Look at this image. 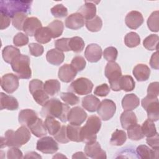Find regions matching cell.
Returning <instances> with one entry per match:
<instances>
[{"label": "cell", "mask_w": 159, "mask_h": 159, "mask_svg": "<svg viewBox=\"0 0 159 159\" xmlns=\"http://www.w3.org/2000/svg\"><path fill=\"white\" fill-rule=\"evenodd\" d=\"M31 137L29 129L25 126L19 127L17 130H8L4 134V137H1V148L5 147H20L29 142Z\"/></svg>", "instance_id": "cell-1"}, {"label": "cell", "mask_w": 159, "mask_h": 159, "mask_svg": "<svg viewBox=\"0 0 159 159\" xmlns=\"http://www.w3.org/2000/svg\"><path fill=\"white\" fill-rule=\"evenodd\" d=\"M70 107L61 102L57 98L49 99L42 107L40 115L42 117H52L60 119L62 122H66Z\"/></svg>", "instance_id": "cell-2"}, {"label": "cell", "mask_w": 159, "mask_h": 159, "mask_svg": "<svg viewBox=\"0 0 159 159\" xmlns=\"http://www.w3.org/2000/svg\"><path fill=\"white\" fill-rule=\"evenodd\" d=\"M32 1H17L10 0L0 1V11L1 14L6 15L10 18L18 12H30Z\"/></svg>", "instance_id": "cell-3"}, {"label": "cell", "mask_w": 159, "mask_h": 159, "mask_svg": "<svg viewBox=\"0 0 159 159\" xmlns=\"http://www.w3.org/2000/svg\"><path fill=\"white\" fill-rule=\"evenodd\" d=\"M101 127V120L96 116H91L87 119L86 124L81 129V142L86 144L95 142L97 139L96 134Z\"/></svg>", "instance_id": "cell-4"}, {"label": "cell", "mask_w": 159, "mask_h": 159, "mask_svg": "<svg viewBox=\"0 0 159 159\" xmlns=\"http://www.w3.org/2000/svg\"><path fill=\"white\" fill-rule=\"evenodd\" d=\"M12 69L20 79H29L32 76L30 68V58L25 55L20 54L11 63Z\"/></svg>", "instance_id": "cell-5"}, {"label": "cell", "mask_w": 159, "mask_h": 159, "mask_svg": "<svg viewBox=\"0 0 159 159\" xmlns=\"http://www.w3.org/2000/svg\"><path fill=\"white\" fill-rule=\"evenodd\" d=\"M105 76L109 80L111 88L114 91H120L119 80L122 76L120 66L115 61H109L105 67Z\"/></svg>", "instance_id": "cell-6"}, {"label": "cell", "mask_w": 159, "mask_h": 159, "mask_svg": "<svg viewBox=\"0 0 159 159\" xmlns=\"http://www.w3.org/2000/svg\"><path fill=\"white\" fill-rule=\"evenodd\" d=\"M29 88L34 100L39 105L43 106L49 100L48 95L43 89V83L42 81L38 79L31 80Z\"/></svg>", "instance_id": "cell-7"}, {"label": "cell", "mask_w": 159, "mask_h": 159, "mask_svg": "<svg viewBox=\"0 0 159 159\" xmlns=\"http://www.w3.org/2000/svg\"><path fill=\"white\" fill-rule=\"evenodd\" d=\"M93 84L91 80L86 78L81 77L73 81L68 86L69 92L79 95H86L91 93Z\"/></svg>", "instance_id": "cell-8"}, {"label": "cell", "mask_w": 159, "mask_h": 159, "mask_svg": "<svg viewBox=\"0 0 159 159\" xmlns=\"http://www.w3.org/2000/svg\"><path fill=\"white\" fill-rule=\"evenodd\" d=\"M142 106L147 111L148 119L153 122L159 119V102L157 98L147 95L142 100Z\"/></svg>", "instance_id": "cell-9"}, {"label": "cell", "mask_w": 159, "mask_h": 159, "mask_svg": "<svg viewBox=\"0 0 159 159\" xmlns=\"http://www.w3.org/2000/svg\"><path fill=\"white\" fill-rule=\"evenodd\" d=\"M116 106L115 102L108 99L102 100L97 109L98 115L104 121L111 119L116 113Z\"/></svg>", "instance_id": "cell-10"}, {"label": "cell", "mask_w": 159, "mask_h": 159, "mask_svg": "<svg viewBox=\"0 0 159 159\" xmlns=\"http://www.w3.org/2000/svg\"><path fill=\"white\" fill-rule=\"evenodd\" d=\"M36 148L45 154H53L58 150V145L52 137L46 136L37 141Z\"/></svg>", "instance_id": "cell-11"}, {"label": "cell", "mask_w": 159, "mask_h": 159, "mask_svg": "<svg viewBox=\"0 0 159 159\" xmlns=\"http://www.w3.org/2000/svg\"><path fill=\"white\" fill-rule=\"evenodd\" d=\"M18 77L12 73H7L1 77V86L5 92L9 94L13 93L19 87Z\"/></svg>", "instance_id": "cell-12"}, {"label": "cell", "mask_w": 159, "mask_h": 159, "mask_svg": "<svg viewBox=\"0 0 159 159\" xmlns=\"http://www.w3.org/2000/svg\"><path fill=\"white\" fill-rule=\"evenodd\" d=\"M87 118V113L79 106L70 109L68 114V120L70 124L81 125Z\"/></svg>", "instance_id": "cell-13"}, {"label": "cell", "mask_w": 159, "mask_h": 159, "mask_svg": "<svg viewBox=\"0 0 159 159\" xmlns=\"http://www.w3.org/2000/svg\"><path fill=\"white\" fill-rule=\"evenodd\" d=\"M84 153L88 157L94 159L106 158V153L101 148L99 142H95L93 143L86 144L84 148Z\"/></svg>", "instance_id": "cell-14"}, {"label": "cell", "mask_w": 159, "mask_h": 159, "mask_svg": "<svg viewBox=\"0 0 159 159\" xmlns=\"http://www.w3.org/2000/svg\"><path fill=\"white\" fill-rule=\"evenodd\" d=\"M102 48L96 43L88 45L84 51V56L88 61L91 63H96L101 60L102 57Z\"/></svg>", "instance_id": "cell-15"}, {"label": "cell", "mask_w": 159, "mask_h": 159, "mask_svg": "<svg viewBox=\"0 0 159 159\" xmlns=\"http://www.w3.org/2000/svg\"><path fill=\"white\" fill-rule=\"evenodd\" d=\"M125 22L127 26L131 29H138L143 22L142 14L137 11H132L129 12L125 18Z\"/></svg>", "instance_id": "cell-16"}, {"label": "cell", "mask_w": 159, "mask_h": 159, "mask_svg": "<svg viewBox=\"0 0 159 159\" xmlns=\"http://www.w3.org/2000/svg\"><path fill=\"white\" fill-rule=\"evenodd\" d=\"M38 118L37 113L29 109H23L19 112L18 119L19 122L24 126L27 127V128L30 125L34 123Z\"/></svg>", "instance_id": "cell-17"}, {"label": "cell", "mask_w": 159, "mask_h": 159, "mask_svg": "<svg viewBox=\"0 0 159 159\" xmlns=\"http://www.w3.org/2000/svg\"><path fill=\"white\" fill-rule=\"evenodd\" d=\"M76 74V71L71 66V65L65 64L60 67L58 76L61 81L69 83L74 80Z\"/></svg>", "instance_id": "cell-18"}, {"label": "cell", "mask_w": 159, "mask_h": 159, "mask_svg": "<svg viewBox=\"0 0 159 159\" xmlns=\"http://www.w3.org/2000/svg\"><path fill=\"white\" fill-rule=\"evenodd\" d=\"M41 27L42 23L40 20L35 17H30L24 22L23 30L27 35L32 37L35 35L36 32Z\"/></svg>", "instance_id": "cell-19"}, {"label": "cell", "mask_w": 159, "mask_h": 159, "mask_svg": "<svg viewBox=\"0 0 159 159\" xmlns=\"http://www.w3.org/2000/svg\"><path fill=\"white\" fill-rule=\"evenodd\" d=\"M19 107L17 100L12 96H9L1 92L0 93V109L10 111L17 110Z\"/></svg>", "instance_id": "cell-20"}, {"label": "cell", "mask_w": 159, "mask_h": 159, "mask_svg": "<svg viewBox=\"0 0 159 159\" xmlns=\"http://www.w3.org/2000/svg\"><path fill=\"white\" fill-rule=\"evenodd\" d=\"M84 25V19L78 12L70 14L65 20V26L70 29L77 30L83 27Z\"/></svg>", "instance_id": "cell-21"}, {"label": "cell", "mask_w": 159, "mask_h": 159, "mask_svg": "<svg viewBox=\"0 0 159 159\" xmlns=\"http://www.w3.org/2000/svg\"><path fill=\"white\" fill-rule=\"evenodd\" d=\"M77 12L80 14L86 20L92 19L96 14V5L93 2L85 1V4L80 7Z\"/></svg>", "instance_id": "cell-22"}, {"label": "cell", "mask_w": 159, "mask_h": 159, "mask_svg": "<svg viewBox=\"0 0 159 159\" xmlns=\"http://www.w3.org/2000/svg\"><path fill=\"white\" fill-rule=\"evenodd\" d=\"M133 75L138 81H145L150 77V70L147 65L140 63L134 68Z\"/></svg>", "instance_id": "cell-23"}, {"label": "cell", "mask_w": 159, "mask_h": 159, "mask_svg": "<svg viewBox=\"0 0 159 159\" xmlns=\"http://www.w3.org/2000/svg\"><path fill=\"white\" fill-rule=\"evenodd\" d=\"M140 104L139 98L134 93L127 94L122 100V106L124 111H132Z\"/></svg>", "instance_id": "cell-24"}, {"label": "cell", "mask_w": 159, "mask_h": 159, "mask_svg": "<svg viewBox=\"0 0 159 159\" xmlns=\"http://www.w3.org/2000/svg\"><path fill=\"white\" fill-rule=\"evenodd\" d=\"M46 59L52 65H59L63 62L65 55L63 52L57 48H53L47 52Z\"/></svg>", "instance_id": "cell-25"}, {"label": "cell", "mask_w": 159, "mask_h": 159, "mask_svg": "<svg viewBox=\"0 0 159 159\" xmlns=\"http://www.w3.org/2000/svg\"><path fill=\"white\" fill-rule=\"evenodd\" d=\"M100 102V100L92 94L88 95L82 99V106L84 109L91 112L97 111Z\"/></svg>", "instance_id": "cell-26"}, {"label": "cell", "mask_w": 159, "mask_h": 159, "mask_svg": "<svg viewBox=\"0 0 159 159\" xmlns=\"http://www.w3.org/2000/svg\"><path fill=\"white\" fill-rule=\"evenodd\" d=\"M120 120L124 129H127L130 126L137 124V116L132 111H124L121 114Z\"/></svg>", "instance_id": "cell-27"}, {"label": "cell", "mask_w": 159, "mask_h": 159, "mask_svg": "<svg viewBox=\"0 0 159 159\" xmlns=\"http://www.w3.org/2000/svg\"><path fill=\"white\" fill-rule=\"evenodd\" d=\"M28 128L34 135L39 138L46 135L47 133L44 123L42 120L39 117L34 123L30 125Z\"/></svg>", "instance_id": "cell-28"}, {"label": "cell", "mask_w": 159, "mask_h": 159, "mask_svg": "<svg viewBox=\"0 0 159 159\" xmlns=\"http://www.w3.org/2000/svg\"><path fill=\"white\" fill-rule=\"evenodd\" d=\"M137 153L140 158H158V150H152L145 145H141L137 147Z\"/></svg>", "instance_id": "cell-29"}, {"label": "cell", "mask_w": 159, "mask_h": 159, "mask_svg": "<svg viewBox=\"0 0 159 159\" xmlns=\"http://www.w3.org/2000/svg\"><path fill=\"white\" fill-rule=\"evenodd\" d=\"M20 54L19 49L12 45L5 47L2 51V55L4 61L10 64Z\"/></svg>", "instance_id": "cell-30"}, {"label": "cell", "mask_w": 159, "mask_h": 159, "mask_svg": "<svg viewBox=\"0 0 159 159\" xmlns=\"http://www.w3.org/2000/svg\"><path fill=\"white\" fill-rule=\"evenodd\" d=\"M43 89L48 95L57 94L60 90V83L57 80H48L43 84Z\"/></svg>", "instance_id": "cell-31"}, {"label": "cell", "mask_w": 159, "mask_h": 159, "mask_svg": "<svg viewBox=\"0 0 159 159\" xmlns=\"http://www.w3.org/2000/svg\"><path fill=\"white\" fill-rule=\"evenodd\" d=\"M81 129L80 125L69 124L66 126L67 136L70 140L76 142H81Z\"/></svg>", "instance_id": "cell-32"}, {"label": "cell", "mask_w": 159, "mask_h": 159, "mask_svg": "<svg viewBox=\"0 0 159 159\" xmlns=\"http://www.w3.org/2000/svg\"><path fill=\"white\" fill-rule=\"evenodd\" d=\"M35 39L40 43H47L52 38L50 30L47 27H42L35 34Z\"/></svg>", "instance_id": "cell-33"}, {"label": "cell", "mask_w": 159, "mask_h": 159, "mask_svg": "<svg viewBox=\"0 0 159 159\" xmlns=\"http://www.w3.org/2000/svg\"><path fill=\"white\" fill-rule=\"evenodd\" d=\"M44 125L49 134L51 135H55L61 128V124L60 122L55 119L54 117H45Z\"/></svg>", "instance_id": "cell-34"}, {"label": "cell", "mask_w": 159, "mask_h": 159, "mask_svg": "<svg viewBox=\"0 0 159 159\" xmlns=\"http://www.w3.org/2000/svg\"><path fill=\"white\" fill-rule=\"evenodd\" d=\"M47 27L50 30L52 37L53 39L60 37L62 34L64 29L63 22L59 20H55L52 21L48 25Z\"/></svg>", "instance_id": "cell-35"}, {"label": "cell", "mask_w": 159, "mask_h": 159, "mask_svg": "<svg viewBox=\"0 0 159 159\" xmlns=\"http://www.w3.org/2000/svg\"><path fill=\"white\" fill-rule=\"evenodd\" d=\"M127 139L126 134L124 130L116 129L112 134L110 143L112 145L120 146L123 145Z\"/></svg>", "instance_id": "cell-36"}, {"label": "cell", "mask_w": 159, "mask_h": 159, "mask_svg": "<svg viewBox=\"0 0 159 159\" xmlns=\"http://www.w3.org/2000/svg\"><path fill=\"white\" fill-rule=\"evenodd\" d=\"M135 83L133 78L130 75L122 76L119 80V86L120 89L126 92H129L134 89Z\"/></svg>", "instance_id": "cell-37"}, {"label": "cell", "mask_w": 159, "mask_h": 159, "mask_svg": "<svg viewBox=\"0 0 159 159\" xmlns=\"http://www.w3.org/2000/svg\"><path fill=\"white\" fill-rule=\"evenodd\" d=\"M127 130L128 137L132 140H139L144 137L141 126L137 124L130 126Z\"/></svg>", "instance_id": "cell-38"}, {"label": "cell", "mask_w": 159, "mask_h": 159, "mask_svg": "<svg viewBox=\"0 0 159 159\" xmlns=\"http://www.w3.org/2000/svg\"><path fill=\"white\" fill-rule=\"evenodd\" d=\"M69 46L70 50L75 53H80L84 47V42L80 37H73L70 39Z\"/></svg>", "instance_id": "cell-39"}, {"label": "cell", "mask_w": 159, "mask_h": 159, "mask_svg": "<svg viewBox=\"0 0 159 159\" xmlns=\"http://www.w3.org/2000/svg\"><path fill=\"white\" fill-rule=\"evenodd\" d=\"M85 25L89 31L96 32L101 29L102 26V21L101 17L96 16L92 19L86 20L85 22Z\"/></svg>", "instance_id": "cell-40"}, {"label": "cell", "mask_w": 159, "mask_h": 159, "mask_svg": "<svg viewBox=\"0 0 159 159\" xmlns=\"http://www.w3.org/2000/svg\"><path fill=\"white\" fill-rule=\"evenodd\" d=\"M124 43L125 45L129 48L136 47L140 43V38L136 32H130L125 35Z\"/></svg>", "instance_id": "cell-41"}, {"label": "cell", "mask_w": 159, "mask_h": 159, "mask_svg": "<svg viewBox=\"0 0 159 159\" xmlns=\"http://www.w3.org/2000/svg\"><path fill=\"white\" fill-rule=\"evenodd\" d=\"M159 37L157 34H151L147 37L143 42V47L148 50H158Z\"/></svg>", "instance_id": "cell-42"}, {"label": "cell", "mask_w": 159, "mask_h": 159, "mask_svg": "<svg viewBox=\"0 0 159 159\" xmlns=\"http://www.w3.org/2000/svg\"><path fill=\"white\" fill-rule=\"evenodd\" d=\"M141 128L144 136H146L147 137H152L157 134L156 127L153 121L148 119L142 124Z\"/></svg>", "instance_id": "cell-43"}, {"label": "cell", "mask_w": 159, "mask_h": 159, "mask_svg": "<svg viewBox=\"0 0 159 159\" xmlns=\"http://www.w3.org/2000/svg\"><path fill=\"white\" fill-rule=\"evenodd\" d=\"M158 19H159V12L155 11L153 12L147 20V25L148 29L152 32H158Z\"/></svg>", "instance_id": "cell-44"}, {"label": "cell", "mask_w": 159, "mask_h": 159, "mask_svg": "<svg viewBox=\"0 0 159 159\" xmlns=\"http://www.w3.org/2000/svg\"><path fill=\"white\" fill-rule=\"evenodd\" d=\"M28 18L27 14L25 12L16 13L12 17V25L17 30H23V25L25 20Z\"/></svg>", "instance_id": "cell-45"}, {"label": "cell", "mask_w": 159, "mask_h": 159, "mask_svg": "<svg viewBox=\"0 0 159 159\" xmlns=\"http://www.w3.org/2000/svg\"><path fill=\"white\" fill-rule=\"evenodd\" d=\"M61 99L67 104L70 106H74L78 104L80 102L79 98L74 93L71 92L61 93L60 94Z\"/></svg>", "instance_id": "cell-46"}, {"label": "cell", "mask_w": 159, "mask_h": 159, "mask_svg": "<svg viewBox=\"0 0 159 159\" xmlns=\"http://www.w3.org/2000/svg\"><path fill=\"white\" fill-rule=\"evenodd\" d=\"M53 16L57 18L65 17L68 15V9L62 4L54 6L50 10Z\"/></svg>", "instance_id": "cell-47"}, {"label": "cell", "mask_w": 159, "mask_h": 159, "mask_svg": "<svg viewBox=\"0 0 159 159\" xmlns=\"http://www.w3.org/2000/svg\"><path fill=\"white\" fill-rule=\"evenodd\" d=\"M70 65L76 71V72H80L84 69L86 63L82 56L76 55L73 57Z\"/></svg>", "instance_id": "cell-48"}, {"label": "cell", "mask_w": 159, "mask_h": 159, "mask_svg": "<svg viewBox=\"0 0 159 159\" xmlns=\"http://www.w3.org/2000/svg\"><path fill=\"white\" fill-rule=\"evenodd\" d=\"M118 52L114 47H108L104 49L103 52L104 58L108 61H115L117 59Z\"/></svg>", "instance_id": "cell-49"}, {"label": "cell", "mask_w": 159, "mask_h": 159, "mask_svg": "<svg viewBox=\"0 0 159 159\" xmlns=\"http://www.w3.org/2000/svg\"><path fill=\"white\" fill-rule=\"evenodd\" d=\"M54 139L61 143H66L70 142V139L67 136L66 125H62L61 127L58 132L54 135Z\"/></svg>", "instance_id": "cell-50"}, {"label": "cell", "mask_w": 159, "mask_h": 159, "mask_svg": "<svg viewBox=\"0 0 159 159\" xmlns=\"http://www.w3.org/2000/svg\"><path fill=\"white\" fill-rule=\"evenodd\" d=\"M29 43V37L25 34L19 32L13 38V43L17 47H22Z\"/></svg>", "instance_id": "cell-51"}, {"label": "cell", "mask_w": 159, "mask_h": 159, "mask_svg": "<svg viewBox=\"0 0 159 159\" xmlns=\"http://www.w3.org/2000/svg\"><path fill=\"white\" fill-rule=\"evenodd\" d=\"M69 38H61L56 40L54 42V44L57 49L61 52H68L70 50L69 46Z\"/></svg>", "instance_id": "cell-52"}, {"label": "cell", "mask_w": 159, "mask_h": 159, "mask_svg": "<svg viewBox=\"0 0 159 159\" xmlns=\"http://www.w3.org/2000/svg\"><path fill=\"white\" fill-rule=\"evenodd\" d=\"M29 48L30 53L34 57H39L42 55L44 51L43 47L42 45L37 43H29Z\"/></svg>", "instance_id": "cell-53"}, {"label": "cell", "mask_w": 159, "mask_h": 159, "mask_svg": "<svg viewBox=\"0 0 159 159\" xmlns=\"http://www.w3.org/2000/svg\"><path fill=\"white\" fill-rule=\"evenodd\" d=\"M109 92H110L109 86L107 84L104 83L96 87L94 91V94L98 96L104 97V96H106L109 93Z\"/></svg>", "instance_id": "cell-54"}, {"label": "cell", "mask_w": 159, "mask_h": 159, "mask_svg": "<svg viewBox=\"0 0 159 159\" xmlns=\"http://www.w3.org/2000/svg\"><path fill=\"white\" fill-rule=\"evenodd\" d=\"M159 94V83L158 82L151 83L147 88V95L157 98Z\"/></svg>", "instance_id": "cell-55"}, {"label": "cell", "mask_w": 159, "mask_h": 159, "mask_svg": "<svg viewBox=\"0 0 159 159\" xmlns=\"http://www.w3.org/2000/svg\"><path fill=\"white\" fill-rule=\"evenodd\" d=\"M7 158H22V152L18 148V147H12L7 152Z\"/></svg>", "instance_id": "cell-56"}, {"label": "cell", "mask_w": 159, "mask_h": 159, "mask_svg": "<svg viewBox=\"0 0 159 159\" xmlns=\"http://www.w3.org/2000/svg\"><path fill=\"white\" fill-rule=\"evenodd\" d=\"M159 137H158V133L156 134L155 135L147 137L146 142L147 144L151 147L153 150H159Z\"/></svg>", "instance_id": "cell-57"}, {"label": "cell", "mask_w": 159, "mask_h": 159, "mask_svg": "<svg viewBox=\"0 0 159 159\" xmlns=\"http://www.w3.org/2000/svg\"><path fill=\"white\" fill-rule=\"evenodd\" d=\"M150 66L155 70H158L159 68V63H158V52L157 50L156 52L153 53L151 57L150 60Z\"/></svg>", "instance_id": "cell-58"}, {"label": "cell", "mask_w": 159, "mask_h": 159, "mask_svg": "<svg viewBox=\"0 0 159 159\" xmlns=\"http://www.w3.org/2000/svg\"><path fill=\"white\" fill-rule=\"evenodd\" d=\"M11 23V18L6 15L1 13V30H3L9 27Z\"/></svg>", "instance_id": "cell-59"}, {"label": "cell", "mask_w": 159, "mask_h": 159, "mask_svg": "<svg viewBox=\"0 0 159 159\" xmlns=\"http://www.w3.org/2000/svg\"><path fill=\"white\" fill-rule=\"evenodd\" d=\"M24 158H42V157L39 155L37 152H30L26 153L24 157Z\"/></svg>", "instance_id": "cell-60"}, {"label": "cell", "mask_w": 159, "mask_h": 159, "mask_svg": "<svg viewBox=\"0 0 159 159\" xmlns=\"http://www.w3.org/2000/svg\"><path fill=\"white\" fill-rule=\"evenodd\" d=\"M87 158L88 157L86 155L85 153L81 152H76L75 153L73 154V155L72 156V158Z\"/></svg>", "instance_id": "cell-61"}]
</instances>
